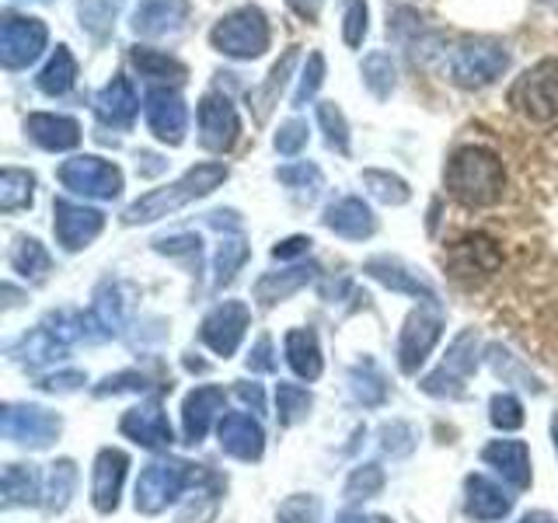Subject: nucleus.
Listing matches in <instances>:
<instances>
[{
  "instance_id": "f257e3e1",
  "label": "nucleus",
  "mask_w": 558,
  "mask_h": 523,
  "mask_svg": "<svg viewBox=\"0 0 558 523\" xmlns=\"http://www.w3.org/2000/svg\"><path fill=\"white\" fill-rule=\"evenodd\" d=\"M502 161L485 147H464L447 165V188L464 206H493L502 196Z\"/></svg>"
},
{
  "instance_id": "f03ea898",
  "label": "nucleus",
  "mask_w": 558,
  "mask_h": 523,
  "mask_svg": "<svg viewBox=\"0 0 558 523\" xmlns=\"http://www.w3.org/2000/svg\"><path fill=\"white\" fill-rule=\"evenodd\" d=\"M227 179V168L209 161V165H196L192 171H185L179 182L168 185V188H157L150 196L136 199L130 209H126V223H147V220H157V217H168L174 214L179 206L192 203V199H203L209 196L220 182Z\"/></svg>"
},
{
  "instance_id": "7ed1b4c3",
  "label": "nucleus",
  "mask_w": 558,
  "mask_h": 523,
  "mask_svg": "<svg viewBox=\"0 0 558 523\" xmlns=\"http://www.w3.org/2000/svg\"><path fill=\"white\" fill-rule=\"evenodd\" d=\"M209 42H214L223 57L255 60V57H262V52L269 49V22H266V14H262L258 8L231 11L214 25V32H209Z\"/></svg>"
},
{
  "instance_id": "20e7f679",
  "label": "nucleus",
  "mask_w": 558,
  "mask_h": 523,
  "mask_svg": "<svg viewBox=\"0 0 558 523\" xmlns=\"http://www.w3.org/2000/svg\"><path fill=\"white\" fill-rule=\"evenodd\" d=\"M510 52L496 39H461L450 52V81L461 87H485L506 74Z\"/></svg>"
},
{
  "instance_id": "39448f33",
  "label": "nucleus",
  "mask_w": 558,
  "mask_h": 523,
  "mask_svg": "<svg viewBox=\"0 0 558 523\" xmlns=\"http://www.w3.org/2000/svg\"><path fill=\"white\" fill-rule=\"evenodd\" d=\"M510 105L534 122H548L558 115V60H541L513 81Z\"/></svg>"
},
{
  "instance_id": "423d86ee",
  "label": "nucleus",
  "mask_w": 558,
  "mask_h": 523,
  "mask_svg": "<svg viewBox=\"0 0 558 523\" xmlns=\"http://www.w3.org/2000/svg\"><path fill=\"white\" fill-rule=\"evenodd\" d=\"M49 32L39 17H22L11 14L4 17V28H0V60L8 70H22L43 57Z\"/></svg>"
},
{
  "instance_id": "0eeeda50",
  "label": "nucleus",
  "mask_w": 558,
  "mask_h": 523,
  "mask_svg": "<svg viewBox=\"0 0 558 523\" xmlns=\"http://www.w3.org/2000/svg\"><path fill=\"white\" fill-rule=\"evenodd\" d=\"M60 182L70 192H81V196H95V199H112L122 188V171L101 157H70L60 168Z\"/></svg>"
},
{
  "instance_id": "6e6552de",
  "label": "nucleus",
  "mask_w": 558,
  "mask_h": 523,
  "mask_svg": "<svg viewBox=\"0 0 558 523\" xmlns=\"http://www.w3.org/2000/svg\"><path fill=\"white\" fill-rule=\"evenodd\" d=\"M144 115L157 139H165V144H182L185 139L189 112L174 87H150L144 98Z\"/></svg>"
},
{
  "instance_id": "1a4fd4ad",
  "label": "nucleus",
  "mask_w": 558,
  "mask_h": 523,
  "mask_svg": "<svg viewBox=\"0 0 558 523\" xmlns=\"http://www.w3.org/2000/svg\"><path fill=\"white\" fill-rule=\"evenodd\" d=\"M238 130H241L238 112L223 95H206L199 101V139L206 150H217V154L231 150Z\"/></svg>"
},
{
  "instance_id": "9d476101",
  "label": "nucleus",
  "mask_w": 558,
  "mask_h": 523,
  "mask_svg": "<svg viewBox=\"0 0 558 523\" xmlns=\"http://www.w3.org/2000/svg\"><path fill=\"white\" fill-rule=\"evenodd\" d=\"M189 22V0H144L133 14V32L157 39V35H171Z\"/></svg>"
},
{
  "instance_id": "9b49d317",
  "label": "nucleus",
  "mask_w": 558,
  "mask_h": 523,
  "mask_svg": "<svg viewBox=\"0 0 558 523\" xmlns=\"http://www.w3.org/2000/svg\"><path fill=\"white\" fill-rule=\"evenodd\" d=\"M57 238L63 241V248L77 252L84 248L87 241H95L98 231H101V214L92 206H77V203H66L60 199L57 203Z\"/></svg>"
},
{
  "instance_id": "f8f14e48",
  "label": "nucleus",
  "mask_w": 558,
  "mask_h": 523,
  "mask_svg": "<svg viewBox=\"0 0 558 523\" xmlns=\"http://www.w3.org/2000/svg\"><path fill=\"white\" fill-rule=\"evenodd\" d=\"M95 109H98V119L105 122V126H130V122L136 119L140 98H136L133 84L126 77H112V84H105L98 92Z\"/></svg>"
},
{
  "instance_id": "ddd939ff",
  "label": "nucleus",
  "mask_w": 558,
  "mask_h": 523,
  "mask_svg": "<svg viewBox=\"0 0 558 523\" xmlns=\"http://www.w3.org/2000/svg\"><path fill=\"white\" fill-rule=\"evenodd\" d=\"M25 130H28V136L35 139V144L46 147V150H70V147H77V139H81L77 119H70V115L35 112V115H28Z\"/></svg>"
},
{
  "instance_id": "4468645a",
  "label": "nucleus",
  "mask_w": 558,
  "mask_h": 523,
  "mask_svg": "<svg viewBox=\"0 0 558 523\" xmlns=\"http://www.w3.org/2000/svg\"><path fill=\"white\" fill-rule=\"evenodd\" d=\"M450 266L458 276H475V272H493L499 266V248L493 238L485 234H471L458 241L450 248Z\"/></svg>"
},
{
  "instance_id": "2eb2a0df",
  "label": "nucleus",
  "mask_w": 558,
  "mask_h": 523,
  "mask_svg": "<svg viewBox=\"0 0 558 523\" xmlns=\"http://www.w3.org/2000/svg\"><path fill=\"white\" fill-rule=\"evenodd\" d=\"M244 325H248V311H244L241 304H223L206 318L203 336H206L209 345L217 349V353H231V349L238 345V339H241Z\"/></svg>"
},
{
  "instance_id": "dca6fc26",
  "label": "nucleus",
  "mask_w": 558,
  "mask_h": 523,
  "mask_svg": "<svg viewBox=\"0 0 558 523\" xmlns=\"http://www.w3.org/2000/svg\"><path fill=\"white\" fill-rule=\"evenodd\" d=\"M179 467L182 464H154L136 485V506H144V510H157V506H165L182 485V471Z\"/></svg>"
},
{
  "instance_id": "f3484780",
  "label": "nucleus",
  "mask_w": 558,
  "mask_h": 523,
  "mask_svg": "<svg viewBox=\"0 0 558 523\" xmlns=\"http://www.w3.org/2000/svg\"><path fill=\"white\" fill-rule=\"evenodd\" d=\"M133 66L140 70V77H147L150 84L157 87H179L185 81V66L168 57V52H157V49H144V46H136L133 49Z\"/></svg>"
},
{
  "instance_id": "a211bd4d",
  "label": "nucleus",
  "mask_w": 558,
  "mask_h": 523,
  "mask_svg": "<svg viewBox=\"0 0 558 523\" xmlns=\"http://www.w3.org/2000/svg\"><path fill=\"white\" fill-rule=\"evenodd\" d=\"M325 223L342 238H366L374 234V214L363 206V199H342L336 206H328Z\"/></svg>"
},
{
  "instance_id": "6ab92c4d",
  "label": "nucleus",
  "mask_w": 558,
  "mask_h": 523,
  "mask_svg": "<svg viewBox=\"0 0 558 523\" xmlns=\"http://www.w3.org/2000/svg\"><path fill=\"white\" fill-rule=\"evenodd\" d=\"M220 443L238 458H258L262 433L248 415H227L220 423Z\"/></svg>"
},
{
  "instance_id": "aec40b11",
  "label": "nucleus",
  "mask_w": 558,
  "mask_h": 523,
  "mask_svg": "<svg viewBox=\"0 0 558 523\" xmlns=\"http://www.w3.org/2000/svg\"><path fill=\"white\" fill-rule=\"evenodd\" d=\"M122 471H126V458H122L119 450H105L101 458H98V467H95V502L101 506V510L116 506Z\"/></svg>"
},
{
  "instance_id": "412c9836",
  "label": "nucleus",
  "mask_w": 558,
  "mask_h": 523,
  "mask_svg": "<svg viewBox=\"0 0 558 523\" xmlns=\"http://www.w3.org/2000/svg\"><path fill=\"white\" fill-rule=\"evenodd\" d=\"M77 81V63L74 57H70V49L66 46H57V52H52V60L43 66V74H39V87L46 95H66L70 87H74Z\"/></svg>"
},
{
  "instance_id": "4be33fe9",
  "label": "nucleus",
  "mask_w": 558,
  "mask_h": 523,
  "mask_svg": "<svg viewBox=\"0 0 558 523\" xmlns=\"http://www.w3.org/2000/svg\"><path fill=\"white\" fill-rule=\"evenodd\" d=\"M293 66H296V49H290L283 60H279L276 66H272V74H269V81L258 87V92H252V105H255V112H258V119H266L269 115V109L276 105V98H279V92L287 87V81H290V74H293Z\"/></svg>"
},
{
  "instance_id": "5701e85b",
  "label": "nucleus",
  "mask_w": 558,
  "mask_h": 523,
  "mask_svg": "<svg viewBox=\"0 0 558 523\" xmlns=\"http://www.w3.org/2000/svg\"><path fill=\"white\" fill-rule=\"evenodd\" d=\"M485 461H493L499 464V471L506 478H513L517 485H527V450H523L520 443H510V440H502L496 447H488L485 450Z\"/></svg>"
},
{
  "instance_id": "b1692460",
  "label": "nucleus",
  "mask_w": 558,
  "mask_h": 523,
  "mask_svg": "<svg viewBox=\"0 0 558 523\" xmlns=\"http://www.w3.org/2000/svg\"><path fill=\"white\" fill-rule=\"evenodd\" d=\"M77 14H81V25L92 32L95 39H105L116 25L119 0H77Z\"/></svg>"
},
{
  "instance_id": "393cba45",
  "label": "nucleus",
  "mask_w": 558,
  "mask_h": 523,
  "mask_svg": "<svg viewBox=\"0 0 558 523\" xmlns=\"http://www.w3.org/2000/svg\"><path fill=\"white\" fill-rule=\"evenodd\" d=\"M32 188H35V179L28 171H17V168H8L4 179H0V209H22L32 203Z\"/></svg>"
},
{
  "instance_id": "a878e982",
  "label": "nucleus",
  "mask_w": 558,
  "mask_h": 523,
  "mask_svg": "<svg viewBox=\"0 0 558 523\" xmlns=\"http://www.w3.org/2000/svg\"><path fill=\"white\" fill-rule=\"evenodd\" d=\"M363 84L371 87L377 98H388L395 92V63L388 52H371L363 60Z\"/></svg>"
},
{
  "instance_id": "bb28decb",
  "label": "nucleus",
  "mask_w": 558,
  "mask_h": 523,
  "mask_svg": "<svg viewBox=\"0 0 558 523\" xmlns=\"http://www.w3.org/2000/svg\"><path fill=\"white\" fill-rule=\"evenodd\" d=\"M287 353H290V363L296 366V374L318 377L322 360H318V345H314V336H307V331H293V336L287 339Z\"/></svg>"
},
{
  "instance_id": "cd10ccee",
  "label": "nucleus",
  "mask_w": 558,
  "mask_h": 523,
  "mask_svg": "<svg viewBox=\"0 0 558 523\" xmlns=\"http://www.w3.org/2000/svg\"><path fill=\"white\" fill-rule=\"evenodd\" d=\"M510 510V499L499 496L496 485H488L485 478H471V513L475 516H502Z\"/></svg>"
},
{
  "instance_id": "c85d7f7f",
  "label": "nucleus",
  "mask_w": 558,
  "mask_h": 523,
  "mask_svg": "<svg viewBox=\"0 0 558 523\" xmlns=\"http://www.w3.org/2000/svg\"><path fill=\"white\" fill-rule=\"evenodd\" d=\"M11 262H14V269L25 272V276H43L49 269V255L43 252V244L35 241V238L17 241L14 252H11Z\"/></svg>"
},
{
  "instance_id": "c756f323",
  "label": "nucleus",
  "mask_w": 558,
  "mask_h": 523,
  "mask_svg": "<svg viewBox=\"0 0 558 523\" xmlns=\"http://www.w3.org/2000/svg\"><path fill=\"white\" fill-rule=\"evenodd\" d=\"M318 122L325 126V136H328V147L336 150H349V126H345V115L336 101H322L318 105Z\"/></svg>"
},
{
  "instance_id": "7c9ffc66",
  "label": "nucleus",
  "mask_w": 558,
  "mask_h": 523,
  "mask_svg": "<svg viewBox=\"0 0 558 523\" xmlns=\"http://www.w3.org/2000/svg\"><path fill=\"white\" fill-rule=\"evenodd\" d=\"M311 279V272H304V269H293V272H287V276H266L258 283V301H266V304H272V301H279V296H287V293H293L296 287H304Z\"/></svg>"
},
{
  "instance_id": "2f4dec72",
  "label": "nucleus",
  "mask_w": 558,
  "mask_h": 523,
  "mask_svg": "<svg viewBox=\"0 0 558 523\" xmlns=\"http://www.w3.org/2000/svg\"><path fill=\"white\" fill-rule=\"evenodd\" d=\"M363 182L371 185V192L377 199H384V203H405L409 199V185L401 182V179H395V174H384V171H366L363 174Z\"/></svg>"
},
{
  "instance_id": "473e14b6",
  "label": "nucleus",
  "mask_w": 558,
  "mask_h": 523,
  "mask_svg": "<svg viewBox=\"0 0 558 523\" xmlns=\"http://www.w3.org/2000/svg\"><path fill=\"white\" fill-rule=\"evenodd\" d=\"M126 429L136 433V436H144V443H165L168 440V426H165V418L157 409H147L144 415H130L126 418Z\"/></svg>"
},
{
  "instance_id": "72a5a7b5",
  "label": "nucleus",
  "mask_w": 558,
  "mask_h": 523,
  "mask_svg": "<svg viewBox=\"0 0 558 523\" xmlns=\"http://www.w3.org/2000/svg\"><path fill=\"white\" fill-rule=\"evenodd\" d=\"M279 182L290 185V188H301V192H307V199H314V196H318V188H322V171L314 165H307V161H301V165L279 171Z\"/></svg>"
},
{
  "instance_id": "f704fd0d",
  "label": "nucleus",
  "mask_w": 558,
  "mask_h": 523,
  "mask_svg": "<svg viewBox=\"0 0 558 523\" xmlns=\"http://www.w3.org/2000/svg\"><path fill=\"white\" fill-rule=\"evenodd\" d=\"M322 81H325V57H322V52H311V57H307V66H304V74H301V84H296L293 101H296V105L311 101L314 95H318Z\"/></svg>"
},
{
  "instance_id": "c9c22d12",
  "label": "nucleus",
  "mask_w": 558,
  "mask_h": 523,
  "mask_svg": "<svg viewBox=\"0 0 558 523\" xmlns=\"http://www.w3.org/2000/svg\"><path fill=\"white\" fill-rule=\"evenodd\" d=\"M366 35V0H349L345 4V25H342V39L345 46H363Z\"/></svg>"
},
{
  "instance_id": "e433bc0d",
  "label": "nucleus",
  "mask_w": 558,
  "mask_h": 523,
  "mask_svg": "<svg viewBox=\"0 0 558 523\" xmlns=\"http://www.w3.org/2000/svg\"><path fill=\"white\" fill-rule=\"evenodd\" d=\"M272 144H276V150H279V154H301V150H304V144H307V122H301V119L283 122Z\"/></svg>"
},
{
  "instance_id": "4c0bfd02",
  "label": "nucleus",
  "mask_w": 558,
  "mask_h": 523,
  "mask_svg": "<svg viewBox=\"0 0 558 523\" xmlns=\"http://www.w3.org/2000/svg\"><path fill=\"white\" fill-rule=\"evenodd\" d=\"M244 255H248V252H244V244H241V241H227V244H220V255H217V269H220L217 279H220V283H227V279L234 276V269L244 262Z\"/></svg>"
},
{
  "instance_id": "58836bf2",
  "label": "nucleus",
  "mask_w": 558,
  "mask_h": 523,
  "mask_svg": "<svg viewBox=\"0 0 558 523\" xmlns=\"http://www.w3.org/2000/svg\"><path fill=\"white\" fill-rule=\"evenodd\" d=\"M279 401H283V418H287V423L301 415V412H307V405H311V398L304 391H296V388H279Z\"/></svg>"
},
{
  "instance_id": "ea45409f",
  "label": "nucleus",
  "mask_w": 558,
  "mask_h": 523,
  "mask_svg": "<svg viewBox=\"0 0 558 523\" xmlns=\"http://www.w3.org/2000/svg\"><path fill=\"white\" fill-rule=\"evenodd\" d=\"M496 423L499 426H520L523 415H520V405L513 398H496Z\"/></svg>"
},
{
  "instance_id": "a19ab883",
  "label": "nucleus",
  "mask_w": 558,
  "mask_h": 523,
  "mask_svg": "<svg viewBox=\"0 0 558 523\" xmlns=\"http://www.w3.org/2000/svg\"><path fill=\"white\" fill-rule=\"evenodd\" d=\"M287 4L304 17V22H318V14H322V4L325 0H287Z\"/></svg>"
},
{
  "instance_id": "79ce46f5",
  "label": "nucleus",
  "mask_w": 558,
  "mask_h": 523,
  "mask_svg": "<svg viewBox=\"0 0 558 523\" xmlns=\"http://www.w3.org/2000/svg\"><path fill=\"white\" fill-rule=\"evenodd\" d=\"M307 238H290V241H283V244H276V258H290V255H296V252H304L307 248Z\"/></svg>"
},
{
  "instance_id": "37998d69",
  "label": "nucleus",
  "mask_w": 558,
  "mask_h": 523,
  "mask_svg": "<svg viewBox=\"0 0 558 523\" xmlns=\"http://www.w3.org/2000/svg\"><path fill=\"white\" fill-rule=\"evenodd\" d=\"M523 523H551V520H548V516H527Z\"/></svg>"
}]
</instances>
